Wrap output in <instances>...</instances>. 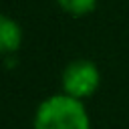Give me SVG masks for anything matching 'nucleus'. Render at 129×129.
<instances>
[{
	"label": "nucleus",
	"mask_w": 129,
	"mask_h": 129,
	"mask_svg": "<svg viewBox=\"0 0 129 129\" xmlns=\"http://www.w3.org/2000/svg\"><path fill=\"white\" fill-rule=\"evenodd\" d=\"M99 69L91 60H73L62 71V89L64 95L73 99H87L91 97L99 87Z\"/></svg>",
	"instance_id": "f03ea898"
},
{
	"label": "nucleus",
	"mask_w": 129,
	"mask_h": 129,
	"mask_svg": "<svg viewBox=\"0 0 129 129\" xmlns=\"http://www.w3.org/2000/svg\"><path fill=\"white\" fill-rule=\"evenodd\" d=\"M60 4V8H64L67 12L75 14V16H83L87 12H91L97 4V0H56Z\"/></svg>",
	"instance_id": "20e7f679"
},
{
	"label": "nucleus",
	"mask_w": 129,
	"mask_h": 129,
	"mask_svg": "<svg viewBox=\"0 0 129 129\" xmlns=\"http://www.w3.org/2000/svg\"><path fill=\"white\" fill-rule=\"evenodd\" d=\"M22 42V32H20V26L0 14V54H10V52H16L18 46Z\"/></svg>",
	"instance_id": "7ed1b4c3"
},
{
	"label": "nucleus",
	"mask_w": 129,
	"mask_h": 129,
	"mask_svg": "<svg viewBox=\"0 0 129 129\" xmlns=\"http://www.w3.org/2000/svg\"><path fill=\"white\" fill-rule=\"evenodd\" d=\"M34 129H91L89 113L83 101L64 93L44 99L34 113Z\"/></svg>",
	"instance_id": "f257e3e1"
}]
</instances>
